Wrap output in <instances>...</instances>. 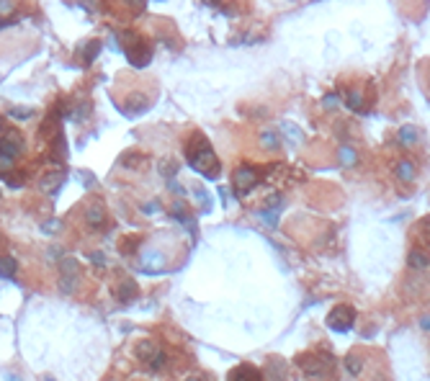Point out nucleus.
I'll return each mask as SVG.
<instances>
[{
    "label": "nucleus",
    "instance_id": "17",
    "mask_svg": "<svg viewBox=\"0 0 430 381\" xmlns=\"http://www.w3.org/2000/svg\"><path fill=\"white\" fill-rule=\"evenodd\" d=\"M260 139H263V147H268V149H273V147H278V137H276L273 131H266V134L260 137Z\"/></svg>",
    "mask_w": 430,
    "mask_h": 381
},
{
    "label": "nucleus",
    "instance_id": "20",
    "mask_svg": "<svg viewBox=\"0 0 430 381\" xmlns=\"http://www.w3.org/2000/svg\"><path fill=\"white\" fill-rule=\"evenodd\" d=\"M160 170H162L165 175H170V173H175V170H178V162H175V160H165Z\"/></svg>",
    "mask_w": 430,
    "mask_h": 381
},
{
    "label": "nucleus",
    "instance_id": "1",
    "mask_svg": "<svg viewBox=\"0 0 430 381\" xmlns=\"http://www.w3.org/2000/svg\"><path fill=\"white\" fill-rule=\"evenodd\" d=\"M185 155H188L191 167L198 170L203 178H217L219 175V160H217V155H214V149H211V144L206 142L203 134H193V139L185 147Z\"/></svg>",
    "mask_w": 430,
    "mask_h": 381
},
{
    "label": "nucleus",
    "instance_id": "12",
    "mask_svg": "<svg viewBox=\"0 0 430 381\" xmlns=\"http://www.w3.org/2000/svg\"><path fill=\"white\" fill-rule=\"evenodd\" d=\"M103 209L101 206H88V222L90 224H103Z\"/></svg>",
    "mask_w": 430,
    "mask_h": 381
},
{
    "label": "nucleus",
    "instance_id": "15",
    "mask_svg": "<svg viewBox=\"0 0 430 381\" xmlns=\"http://www.w3.org/2000/svg\"><path fill=\"white\" fill-rule=\"evenodd\" d=\"M345 366H348V371H350V373H358V371H361V366H363V360L358 358V353H350V355L345 358Z\"/></svg>",
    "mask_w": 430,
    "mask_h": 381
},
{
    "label": "nucleus",
    "instance_id": "4",
    "mask_svg": "<svg viewBox=\"0 0 430 381\" xmlns=\"http://www.w3.org/2000/svg\"><path fill=\"white\" fill-rule=\"evenodd\" d=\"M353 322H356V312H353V307H348V304L335 307V309L330 312V317H327V325H330L332 330H338V332L350 330Z\"/></svg>",
    "mask_w": 430,
    "mask_h": 381
},
{
    "label": "nucleus",
    "instance_id": "5",
    "mask_svg": "<svg viewBox=\"0 0 430 381\" xmlns=\"http://www.w3.org/2000/svg\"><path fill=\"white\" fill-rule=\"evenodd\" d=\"M232 183H235V188H237V194H250V190L255 188V183H258V175H255V170L253 167H237L235 170V178H232Z\"/></svg>",
    "mask_w": 430,
    "mask_h": 381
},
{
    "label": "nucleus",
    "instance_id": "22",
    "mask_svg": "<svg viewBox=\"0 0 430 381\" xmlns=\"http://www.w3.org/2000/svg\"><path fill=\"white\" fill-rule=\"evenodd\" d=\"M412 265H420V268H425L427 265V260H425V255H417V253H412V260H409Z\"/></svg>",
    "mask_w": 430,
    "mask_h": 381
},
{
    "label": "nucleus",
    "instance_id": "21",
    "mask_svg": "<svg viewBox=\"0 0 430 381\" xmlns=\"http://www.w3.org/2000/svg\"><path fill=\"white\" fill-rule=\"evenodd\" d=\"M11 11H13V3H11V0H0V16L6 18Z\"/></svg>",
    "mask_w": 430,
    "mask_h": 381
},
{
    "label": "nucleus",
    "instance_id": "23",
    "mask_svg": "<svg viewBox=\"0 0 430 381\" xmlns=\"http://www.w3.org/2000/svg\"><path fill=\"white\" fill-rule=\"evenodd\" d=\"M335 103H338V98H335V96H327V98H325V108H332Z\"/></svg>",
    "mask_w": 430,
    "mask_h": 381
},
{
    "label": "nucleus",
    "instance_id": "16",
    "mask_svg": "<svg viewBox=\"0 0 430 381\" xmlns=\"http://www.w3.org/2000/svg\"><path fill=\"white\" fill-rule=\"evenodd\" d=\"M119 3H121L124 8H129V11H134V13H139V11L144 8V0H119Z\"/></svg>",
    "mask_w": 430,
    "mask_h": 381
},
{
    "label": "nucleus",
    "instance_id": "7",
    "mask_svg": "<svg viewBox=\"0 0 430 381\" xmlns=\"http://www.w3.org/2000/svg\"><path fill=\"white\" fill-rule=\"evenodd\" d=\"M230 381H263V373H260L255 366L242 363V366H237V368L230 373Z\"/></svg>",
    "mask_w": 430,
    "mask_h": 381
},
{
    "label": "nucleus",
    "instance_id": "10",
    "mask_svg": "<svg viewBox=\"0 0 430 381\" xmlns=\"http://www.w3.org/2000/svg\"><path fill=\"white\" fill-rule=\"evenodd\" d=\"M98 52H101V42H96V39H93L90 44H85V49H83V60H85V62H93Z\"/></svg>",
    "mask_w": 430,
    "mask_h": 381
},
{
    "label": "nucleus",
    "instance_id": "25",
    "mask_svg": "<svg viewBox=\"0 0 430 381\" xmlns=\"http://www.w3.org/2000/svg\"><path fill=\"white\" fill-rule=\"evenodd\" d=\"M188 381H198V378H188Z\"/></svg>",
    "mask_w": 430,
    "mask_h": 381
},
{
    "label": "nucleus",
    "instance_id": "2",
    "mask_svg": "<svg viewBox=\"0 0 430 381\" xmlns=\"http://www.w3.org/2000/svg\"><path fill=\"white\" fill-rule=\"evenodd\" d=\"M129 44H126V57H129V62L134 65V67H144L149 60H152V47H149V42L147 39H142V36H132L129 34V39H126Z\"/></svg>",
    "mask_w": 430,
    "mask_h": 381
},
{
    "label": "nucleus",
    "instance_id": "18",
    "mask_svg": "<svg viewBox=\"0 0 430 381\" xmlns=\"http://www.w3.org/2000/svg\"><path fill=\"white\" fill-rule=\"evenodd\" d=\"M11 167H13V160L11 157H6V155H0V173H11Z\"/></svg>",
    "mask_w": 430,
    "mask_h": 381
},
{
    "label": "nucleus",
    "instance_id": "9",
    "mask_svg": "<svg viewBox=\"0 0 430 381\" xmlns=\"http://www.w3.org/2000/svg\"><path fill=\"white\" fill-rule=\"evenodd\" d=\"M397 175H399L402 180H412V178H415V165H412L409 160H402V162L397 165Z\"/></svg>",
    "mask_w": 430,
    "mask_h": 381
},
{
    "label": "nucleus",
    "instance_id": "3",
    "mask_svg": "<svg viewBox=\"0 0 430 381\" xmlns=\"http://www.w3.org/2000/svg\"><path fill=\"white\" fill-rule=\"evenodd\" d=\"M137 358L144 360V363L152 366V368H160L162 360H165V353L160 350L157 342H152V340H142V342H137Z\"/></svg>",
    "mask_w": 430,
    "mask_h": 381
},
{
    "label": "nucleus",
    "instance_id": "11",
    "mask_svg": "<svg viewBox=\"0 0 430 381\" xmlns=\"http://www.w3.org/2000/svg\"><path fill=\"white\" fill-rule=\"evenodd\" d=\"M399 139H402L404 144H415L417 129H415V126H402V129H399Z\"/></svg>",
    "mask_w": 430,
    "mask_h": 381
},
{
    "label": "nucleus",
    "instance_id": "19",
    "mask_svg": "<svg viewBox=\"0 0 430 381\" xmlns=\"http://www.w3.org/2000/svg\"><path fill=\"white\" fill-rule=\"evenodd\" d=\"M340 157H343V162H345V165H353L356 152H353V149H348V147H343V149H340Z\"/></svg>",
    "mask_w": 430,
    "mask_h": 381
},
{
    "label": "nucleus",
    "instance_id": "24",
    "mask_svg": "<svg viewBox=\"0 0 430 381\" xmlns=\"http://www.w3.org/2000/svg\"><path fill=\"white\" fill-rule=\"evenodd\" d=\"M11 113H13V116H31V111H26V108H13Z\"/></svg>",
    "mask_w": 430,
    "mask_h": 381
},
{
    "label": "nucleus",
    "instance_id": "8",
    "mask_svg": "<svg viewBox=\"0 0 430 381\" xmlns=\"http://www.w3.org/2000/svg\"><path fill=\"white\" fill-rule=\"evenodd\" d=\"M62 180H65V173H62V170H57V173H52V175H44V178H42V188H44V190H54Z\"/></svg>",
    "mask_w": 430,
    "mask_h": 381
},
{
    "label": "nucleus",
    "instance_id": "14",
    "mask_svg": "<svg viewBox=\"0 0 430 381\" xmlns=\"http://www.w3.org/2000/svg\"><path fill=\"white\" fill-rule=\"evenodd\" d=\"M348 106H350L353 111L363 108V96H361V90H350V93H348Z\"/></svg>",
    "mask_w": 430,
    "mask_h": 381
},
{
    "label": "nucleus",
    "instance_id": "13",
    "mask_svg": "<svg viewBox=\"0 0 430 381\" xmlns=\"http://www.w3.org/2000/svg\"><path fill=\"white\" fill-rule=\"evenodd\" d=\"M0 273H3V276H13L16 273V260L13 258H0Z\"/></svg>",
    "mask_w": 430,
    "mask_h": 381
},
{
    "label": "nucleus",
    "instance_id": "6",
    "mask_svg": "<svg viewBox=\"0 0 430 381\" xmlns=\"http://www.w3.org/2000/svg\"><path fill=\"white\" fill-rule=\"evenodd\" d=\"M21 147H24V137L16 131V129H8V134H6V139L0 142V155H6V157H16L18 152H21Z\"/></svg>",
    "mask_w": 430,
    "mask_h": 381
}]
</instances>
